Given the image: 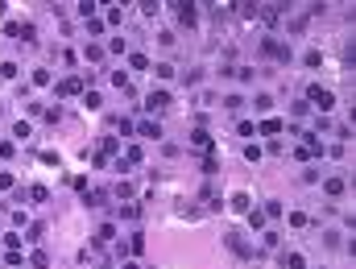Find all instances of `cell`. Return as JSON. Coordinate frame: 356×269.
I'll list each match as a JSON object with an SVG mask.
<instances>
[{"instance_id":"603a6c76","label":"cell","mask_w":356,"mask_h":269,"mask_svg":"<svg viewBox=\"0 0 356 269\" xmlns=\"http://www.w3.org/2000/svg\"><path fill=\"white\" fill-rule=\"evenodd\" d=\"M203 170H207V174H215V170H220V158H215V149H207V158H203Z\"/></svg>"},{"instance_id":"8fae6325","label":"cell","mask_w":356,"mask_h":269,"mask_svg":"<svg viewBox=\"0 0 356 269\" xmlns=\"http://www.w3.org/2000/svg\"><path fill=\"white\" fill-rule=\"evenodd\" d=\"M282 129H286V125L278 121V116H265V121H261V125H257V133H265V137H273V133H282Z\"/></svg>"},{"instance_id":"f1b7e54d","label":"cell","mask_w":356,"mask_h":269,"mask_svg":"<svg viewBox=\"0 0 356 269\" xmlns=\"http://www.w3.org/2000/svg\"><path fill=\"white\" fill-rule=\"evenodd\" d=\"M100 104H104V100L95 96V92H87V96H83V108H91V112H100Z\"/></svg>"},{"instance_id":"7402d4cb","label":"cell","mask_w":356,"mask_h":269,"mask_svg":"<svg viewBox=\"0 0 356 269\" xmlns=\"http://www.w3.org/2000/svg\"><path fill=\"white\" fill-rule=\"evenodd\" d=\"M249 207H253V203H249V195H244V191H240V195H232V212H249Z\"/></svg>"},{"instance_id":"d6a6232c","label":"cell","mask_w":356,"mask_h":269,"mask_svg":"<svg viewBox=\"0 0 356 269\" xmlns=\"http://www.w3.org/2000/svg\"><path fill=\"white\" fill-rule=\"evenodd\" d=\"M29 199H38V203H46V199H50V191H46V187L38 183V187H29Z\"/></svg>"},{"instance_id":"b9f144b4","label":"cell","mask_w":356,"mask_h":269,"mask_svg":"<svg viewBox=\"0 0 356 269\" xmlns=\"http://www.w3.org/2000/svg\"><path fill=\"white\" fill-rule=\"evenodd\" d=\"M112 83L120 87V92H128V75H124V71H116V75H112Z\"/></svg>"},{"instance_id":"8d00e7d4","label":"cell","mask_w":356,"mask_h":269,"mask_svg":"<svg viewBox=\"0 0 356 269\" xmlns=\"http://www.w3.org/2000/svg\"><path fill=\"white\" fill-rule=\"evenodd\" d=\"M95 9H100V5H91V0H83V5H79V17H87V21H91V17H95Z\"/></svg>"},{"instance_id":"d4e9b609","label":"cell","mask_w":356,"mask_h":269,"mask_svg":"<svg viewBox=\"0 0 356 269\" xmlns=\"http://www.w3.org/2000/svg\"><path fill=\"white\" fill-rule=\"evenodd\" d=\"M42 236H46V224H29V236H25V241H34V245H38Z\"/></svg>"},{"instance_id":"9c48e42d","label":"cell","mask_w":356,"mask_h":269,"mask_svg":"<svg viewBox=\"0 0 356 269\" xmlns=\"http://www.w3.org/2000/svg\"><path fill=\"white\" fill-rule=\"evenodd\" d=\"M190 145H195V149H215V141H211L207 129H195V133H190Z\"/></svg>"},{"instance_id":"ba28073f","label":"cell","mask_w":356,"mask_h":269,"mask_svg":"<svg viewBox=\"0 0 356 269\" xmlns=\"http://www.w3.org/2000/svg\"><path fill=\"white\" fill-rule=\"evenodd\" d=\"M104 199H108V191H100V187H87L83 191V203L87 207H104Z\"/></svg>"},{"instance_id":"e0dca14e","label":"cell","mask_w":356,"mask_h":269,"mask_svg":"<svg viewBox=\"0 0 356 269\" xmlns=\"http://www.w3.org/2000/svg\"><path fill=\"white\" fill-rule=\"evenodd\" d=\"M120 220H141V207L137 203H120Z\"/></svg>"},{"instance_id":"30bf717a","label":"cell","mask_w":356,"mask_h":269,"mask_svg":"<svg viewBox=\"0 0 356 269\" xmlns=\"http://www.w3.org/2000/svg\"><path fill=\"white\" fill-rule=\"evenodd\" d=\"M244 220H249V228H253V232H261V228H265V212H261V207H249Z\"/></svg>"},{"instance_id":"ab89813d","label":"cell","mask_w":356,"mask_h":269,"mask_svg":"<svg viewBox=\"0 0 356 269\" xmlns=\"http://www.w3.org/2000/svg\"><path fill=\"white\" fill-rule=\"evenodd\" d=\"M116 195L120 199H133V183H116Z\"/></svg>"},{"instance_id":"e575fe53","label":"cell","mask_w":356,"mask_h":269,"mask_svg":"<svg viewBox=\"0 0 356 269\" xmlns=\"http://www.w3.org/2000/svg\"><path fill=\"white\" fill-rule=\"evenodd\" d=\"M236 133H240V137H257V125H253V121H240Z\"/></svg>"},{"instance_id":"ee69618b","label":"cell","mask_w":356,"mask_h":269,"mask_svg":"<svg viewBox=\"0 0 356 269\" xmlns=\"http://www.w3.org/2000/svg\"><path fill=\"white\" fill-rule=\"evenodd\" d=\"M120 269H141V265H137V261H124V265H120Z\"/></svg>"},{"instance_id":"60d3db41","label":"cell","mask_w":356,"mask_h":269,"mask_svg":"<svg viewBox=\"0 0 356 269\" xmlns=\"http://www.w3.org/2000/svg\"><path fill=\"white\" fill-rule=\"evenodd\" d=\"M100 149H104V154H116V137H104V141H100ZM104 154H100V158H104Z\"/></svg>"},{"instance_id":"74e56055","label":"cell","mask_w":356,"mask_h":269,"mask_svg":"<svg viewBox=\"0 0 356 269\" xmlns=\"http://www.w3.org/2000/svg\"><path fill=\"white\" fill-rule=\"evenodd\" d=\"M108 50H112V54H124V50H128V42H124V38H112V42H108Z\"/></svg>"},{"instance_id":"ffe728a7","label":"cell","mask_w":356,"mask_h":269,"mask_svg":"<svg viewBox=\"0 0 356 269\" xmlns=\"http://www.w3.org/2000/svg\"><path fill=\"white\" fill-rule=\"evenodd\" d=\"M112 125H116V129H120L124 137H128V133H137V125H133V121H128V116H116V121H112Z\"/></svg>"},{"instance_id":"4dcf8cb0","label":"cell","mask_w":356,"mask_h":269,"mask_svg":"<svg viewBox=\"0 0 356 269\" xmlns=\"http://www.w3.org/2000/svg\"><path fill=\"white\" fill-rule=\"evenodd\" d=\"M311 220H307V212H290V228H307Z\"/></svg>"},{"instance_id":"f546056e","label":"cell","mask_w":356,"mask_h":269,"mask_svg":"<svg viewBox=\"0 0 356 269\" xmlns=\"http://www.w3.org/2000/svg\"><path fill=\"white\" fill-rule=\"evenodd\" d=\"M42 116H46L50 125H58V121H62V108H58V104H54V108H42Z\"/></svg>"},{"instance_id":"8992f818","label":"cell","mask_w":356,"mask_h":269,"mask_svg":"<svg viewBox=\"0 0 356 269\" xmlns=\"http://www.w3.org/2000/svg\"><path fill=\"white\" fill-rule=\"evenodd\" d=\"M323 191H327L332 199H340V195L348 191V178H340V174H332V178H327V183H323Z\"/></svg>"},{"instance_id":"9a60e30c","label":"cell","mask_w":356,"mask_h":269,"mask_svg":"<svg viewBox=\"0 0 356 269\" xmlns=\"http://www.w3.org/2000/svg\"><path fill=\"white\" fill-rule=\"evenodd\" d=\"M141 158H145V154H141V145H128V149H124V158H120V162H124V166H137Z\"/></svg>"},{"instance_id":"277c9868","label":"cell","mask_w":356,"mask_h":269,"mask_svg":"<svg viewBox=\"0 0 356 269\" xmlns=\"http://www.w3.org/2000/svg\"><path fill=\"white\" fill-rule=\"evenodd\" d=\"M54 92H58V96H79V92H83V75H67Z\"/></svg>"},{"instance_id":"ac0fdd59","label":"cell","mask_w":356,"mask_h":269,"mask_svg":"<svg viewBox=\"0 0 356 269\" xmlns=\"http://www.w3.org/2000/svg\"><path fill=\"white\" fill-rule=\"evenodd\" d=\"M128 67H133V71H149V58L137 50V54H128Z\"/></svg>"},{"instance_id":"7c38bea8","label":"cell","mask_w":356,"mask_h":269,"mask_svg":"<svg viewBox=\"0 0 356 269\" xmlns=\"http://www.w3.org/2000/svg\"><path fill=\"white\" fill-rule=\"evenodd\" d=\"M282 265L286 269H307V257L303 253H282Z\"/></svg>"},{"instance_id":"52a82bcc","label":"cell","mask_w":356,"mask_h":269,"mask_svg":"<svg viewBox=\"0 0 356 269\" xmlns=\"http://www.w3.org/2000/svg\"><path fill=\"white\" fill-rule=\"evenodd\" d=\"M174 17H178L182 25H195V21H199V9H195V5H178V9H174Z\"/></svg>"},{"instance_id":"5b68a950","label":"cell","mask_w":356,"mask_h":269,"mask_svg":"<svg viewBox=\"0 0 356 269\" xmlns=\"http://www.w3.org/2000/svg\"><path fill=\"white\" fill-rule=\"evenodd\" d=\"M91 241H95V249L112 245V241H116V224H100V228H95V236H91Z\"/></svg>"},{"instance_id":"836d02e7","label":"cell","mask_w":356,"mask_h":269,"mask_svg":"<svg viewBox=\"0 0 356 269\" xmlns=\"http://www.w3.org/2000/svg\"><path fill=\"white\" fill-rule=\"evenodd\" d=\"M13 187H17V178L9 170H0V191H13Z\"/></svg>"},{"instance_id":"7a4b0ae2","label":"cell","mask_w":356,"mask_h":269,"mask_svg":"<svg viewBox=\"0 0 356 269\" xmlns=\"http://www.w3.org/2000/svg\"><path fill=\"white\" fill-rule=\"evenodd\" d=\"M224 241H228V249H232V253H236L240 261H253V245L244 241L240 232H228V236H224Z\"/></svg>"},{"instance_id":"484cf974","label":"cell","mask_w":356,"mask_h":269,"mask_svg":"<svg viewBox=\"0 0 356 269\" xmlns=\"http://www.w3.org/2000/svg\"><path fill=\"white\" fill-rule=\"evenodd\" d=\"M50 83H54L50 71H34V87H50Z\"/></svg>"},{"instance_id":"4316f807","label":"cell","mask_w":356,"mask_h":269,"mask_svg":"<svg viewBox=\"0 0 356 269\" xmlns=\"http://www.w3.org/2000/svg\"><path fill=\"white\" fill-rule=\"evenodd\" d=\"M83 58H87V63H100V58H104V46H87Z\"/></svg>"},{"instance_id":"d6986e66","label":"cell","mask_w":356,"mask_h":269,"mask_svg":"<svg viewBox=\"0 0 356 269\" xmlns=\"http://www.w3.org/2000/svg\"><path fill=\"white\" fill-rule=\"evenodd\" d=\"M303 63H307V67H323V50H315V46H311V50L303 54Z\"/></svg>"},{"instance_id":"cb8c5ba5","label":"cell","mask_w":356,"mask_h":269,"mask_svg":"<svg viewBox=\"0 0 356 269\" xmlns=\"http://www.w3.org/2000/svg\"><path fill=\"white\" fill-rule=\"evenodd\" d=\"M29 265H34V269H46V265H50V253H42V249H38L34 257H29Z\"/></svg>"},{"instance_id":"2e32d148","label":"cell","mask_w":356,"mask_h":269,"mask_svg":"<svg viewBox=\"0 0 356 269\" xmlns=\"http://www.w3.org/2000/svg\"><path fill=\"white\" fill-rule=\"evenodd\" d=\"M124 253H133V257H141V253H145V236H128V245H124Z\"/></svg>"},{"instance_id":"44dd1931","label":"cell","mask_w":356,"mask_h":269,"mask_svg":"<svg viewBox=\"0 0 356 269\" xmlns=\"http://www.w3.org/2000/svg\"><path fill=\"white\" fill-rule=\"evenodd\" d=\"M261 212H265V220H278V216H282V203H278V199H269Z\"/></svg>"},{"instance_id":"5bb4252c","label":"cell","mask_w":356,"mask_h":269,"mask_svg":"<svg viewBox=\"0 0 356 269\" xmlns=\"http://www.w3.org/2000/svg\"><path fill=\"white\" fill-rule=\"evenodd\" d=\"M220 104L228 108V112H240V108H244V96H240V92H232V96H224Z\"/></svg>"},{"instance_id":"f35d334b","label":"cell","mask_w":356,"mask_h":269,"mask_svg":"<svg viewBox=\"0 0 356 269\" xmlns=\"http://www.w3.org/2000/svg\"><path fill=\"white\" fill-rule=\"evenodd\" d=\"M13 137H17V141H25V137H29V125H25V121H17V125H13Z\"/></svg>"},{"instance_id":"1f68e13d","label":"cell","mask_w":356,"mask_h":269,"mask_svg":"<svg viewBox=\"0 0 356 269\" xmlns=\"http://www.w3.org/2000/svg\"><path fill=\"white\" fill-rule=\"evenodd\" d=\"M21 71H17V63H0V79H17Z\"/></svg>"},{"instance_id":"3957f363","label":"cell","mask_w":356,"mask_h":269,"mask_svg":"<svg viewBox=\"0 0 356 269\" xmlns=\"http://www.w3.org/2000/svg\"><path fill=\"white\" fill-rule=\"evenodd\" d=\"M170 108V92H161V87H157V92H149L145 96V112L153 116V112H166Z\"/></svg>"},{"instance_id":"6da1fadb","label":"cell","mask_w":356,"mask_h":269,"mask_svg":"<svg viewBox=\"0 0 356 269\" xmlns=\"http://www.w3.org/2000/svg\"><path fill=\"white\" fill-rule=\"evenodd\" d=\"M307 108H315V112H332V108H336L332 87H319V83H311V87H307Z\"/></svg>"},{"instance_id":"d590c367","label":"cell","mask_w":356,"mask_h":269,"mask_svg":"<svg viewBox=\"0 0 356 269\" xmlns=\"http://www.w3.org/2000/svg\"><path fill=\"white\" fill-rule=\"evenodd\" d=\"M253 108H257V112H269V108H273V100H269V96H257V100H253Z\"/></svg>"},{"instance_id":"f6af8a7d","label":"cell","mask_w":356,"mask_h":269,"mask_svg":"<svg viewBox=\"0 0 356 269\" xmlns=\"http://www.w3.org/2000/svg\"><path fill=\"white\" fill-rule=\"evenodd\" d=\"M0 236H5V232H0Z\"/></svg>"},{"instance_id":"7bdbcfd3","label":"cell","mask_w":356,"mask_h":269,"mask_svg":"<svg viewBox=\"0 0 356 269\" xmlns=\"http://www.w3.org/2000/svg\"><path fill=\"white\" fill-rule=\"evenodd\" d=\"M17 154V141H5V145H0V158H13Z\"/></svg>"},{"instance_id":"4fadbf2b","label":"cell","mask_w":356,"mask_h":269,"mask_svg":"<svg viewBox=\"0 0 356 269\" xmlns=\"http://www.w3.org/2000/svg\"><path fill=\"white\" fill-rule=\"evenodd\" d=\"M137 133H141V137H153V141H157V137H161V125H157V121H141V125H137Z\"/></svg>"},{"instance_id":"83f0119b","label":"cell","mask_w":356,"mask_h":269,"mask_svg":"<svg viewBox=\"0 0 356 269\" xmlns=\"http://www.w3.org/2000/svg\"><path fill=\"white\" fill-rule=\"evenodd\" d=\"M153 75H157V79H174V67H170V63H157Z\"/></svg>"}]
</instances>
